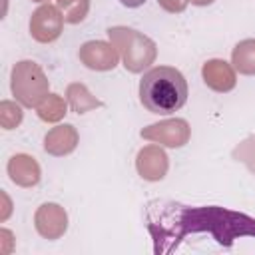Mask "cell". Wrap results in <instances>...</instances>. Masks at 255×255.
Returning <instances> with one entry per match:
<instances>
[{
	"instance_id": "cell-1",
	"label": "cell",
	"mask_w": 255,
	"mask_h": 255,
	"mask_svg": "<svg viewBox=\"0 0 255 255\" xmlns=\"http://www.w3.org/2000/svg\"><path fill=\"white\" fill-rule=\"evenodd\" d=\"M147 227L157 253H167L191 233H209L221 245L231 247L237 237H255V219L223 207H187L179 203L149 205Z\"/></svg>"
},
{
	"instance_id": "cell-2",
	"label": "cell",
	"mask_w": 255,
	"mask_h": 255,
	"mask_svg": "<svg viewBox=\"0 0 255 255\" xmlns=\"http://www.w3.org/2000/svg\"><path fill=\"white\" fill-rule=\"evenodd\" d=\"M139 102L151 114L167 116L177 112L187 102V82L183 74L171 66L147 70L139 82Z\"/></svg>"
},
{
	"instance_id": "cell-3",
	"label": "cell",
	"mask_w": 255,
	"mask_h": 255,
	"mask_svg": "<svg viewBox=\"0 0 255 255\" xmlns=\"http://www.w3.org/2000/svg\"><path fill=\"white\" fill-rule=\"evenodd\" d=\"M108 38L112 46L118 50L122 64L128 72L139 74L149 68L157 58V46L145 34L128 28V26H112L108 28Z\"/></svg>"
},
{
	"instance_id": "cell-4",
	"label": "cell",
	"mask_w": 255,
	"mask_h": 255,
	"mask_svg": "<svg viewBox=\"0 0 255 255\" xmlns=\"http://www.w3.org/2000/svg\"><path fill=\"white\" fill-rule=\"evenodd\" d=\"M10 90L24 108H36L50 92V82L40 64L32 60L16 62L10 72Z\"/></svg>"
},
{
	"instance_id": "cell-5",
	"label": "cell",
	"mask_w": 255,
	"mask_h": 255,
	"mask_svg": "<svg viewBox=\"0 0 255 255\" xmlns=\"http://www.w3.org/2000/svg\"><path fill=\"white\" fill-rule=\"evenodd\" d=\"M139 135L147 141H153L165 147H183L191 137V128L181 118H169L143 128Z\"/></svg>"
},
{
	"instance_id": "cell-6",
	"label": "cell",
	"mask_w": 255,
	"mask_h": 255,
	"mask_svg": "<svg viewBox=\"0 0 255 255\" xmlns=\"http://www.w3.org/2000/svg\"><path fill=\"white\" fill-rule=\"evenodd\" d=\"M64 30V16L58 6L46 2L30 16V36L40 44H50L60 38Z\"/></svg>"
},
{
	"instance_id": "cell-7",
	"label": "cell",
	"mask_w": 255,
	"mask_h": 255,
	"mask_svg": "<svg viewBox=\"0 0 255 255\" xmlns=\"http://www.w3.org/2000/svg\"><path fill=\"white\" fill-rule=\"evenodd\" d=\"M78 58L80 62L90 68V70H96V72H108V70H114L120 62V54L118 50L112 46V42H104V40H90V42H84L80 46V52H78Z\"/></svg>"
},
{
	"instance_id": "cell-8",
	"label": "cell",
	"mask_w": 255,
	"mask_h": 255,
	"mask_svg": "<svg viewBox=\"0 0 255 255\" xmlns=\"http://www.w3.org/2000/svg\"><path fill=\"white\" fill-rule=\"evenodd\" d=\"M34 227L44 239H60L68 229V213L58 203H42L34 213Z\"/></svg>"
},
{
	"instance_id": "cell-9",
	"label": "cell",
	"mask_w": 255,
	"mask_h": 255,
	"mask_svg": "<svg viewBox=\"0 0 255 255\" xmlns=\"http://www.w3.org/2000/svg\"><path fill=\"white\" fill-rule=\"evenodd\" d=\"M135 169H137L139 177H143L145 181H159L165 177V173L169 169V157L161 145H155V143L143 145L137 151Z\"/></svg>"
},
{
	"instance_id": "cell-10",
	"label": "cell",
	"mask_w": 255,
	"mask_h": 255,
	"mask_svg": "<svg viewBox=\"0 0 255 255\" xmlns=\"http://www.w3.org/2000/svg\"><path fill=\"white\" fill-rule=\"evenodd\" d=\"M201 78L205 82V86L213 92H219V94H225V92H231L237 84V74H235V68L225 62V60H219V58H213V60H207L201 68Z\"/></svg>"
},
{
	"instance_id": "cell-11",
	"label": "cell",
	"mask_w": 255,
	"mask_h": 255,
	"mask_svg": "<svg viewBox=\"0 0 255 255\" xmlns=\"http://www.w3.org/2000/svg\"><path fill=\"white\" fill-rule=\"evenodd\" d=\"M6 171L12 179V183H16L18 187H34V185H38V181L42 177L40 163L36 161V157L28 155V153L12 155L8 159Z\"/></svg>"
},
{
	"instance_id": "cell-12",
	"label": "cell",
	"mask_w": 255,
	"mask_h": 255,
	"mask_svg": "<svg viewBox=\"0 0 255 255\" xmlns=\"http://www.w3.org/2000/svg\"><path fill=\"white\" fill-rule=\"evenodd\" d=\"M80 135L72 124H60L44 135V149L54 157H64L78 147Z\"/></svg>"
},
{
	"instance_id": "cell-13",
	"label": "cell",
	"mask_w": 255,
	"mask_h": 255,
	"mask_svg": "<svg viewBox=\"0 0 255 255\" xmlns=\"http://www.w3.org/2000/svg\"><path fill=\"white\" fill-rule=\"evenodd\" d=\"M66 100H68V106L72 108V112H76V114H86L90 110L104 106V102L98 100L96 96H92L90 90L82 82H72L66 88Z\"/></svg>"
},
{
	"instance_id": "cell-14",
	"label": "cell",
	"mask_w": 255,
	"mask_h": 255,
	"mask_svg": "<svg viewBox=\"0 0 255 255\" xmlns=\"http://www.w3.org/2000/svg\"><path fill=\"white\" fill-rule=\"evenodd\" d=\"M231 66L243 76H255V38L241 40L231 52Z\"/></svg>"
},
{
	"instance_id": "cell-15",
	"label": "cell",
	"mask_w": 255,
	"mask_h": 255,
	"mask_svg": "<svg viewBox=\"0 0 255 255\" xmlns=\"http://www.w3.org/2000/svg\"><path fill=\"white\" fill-rule=\"evenodd\" d=\"M36 114L46 124H56L68 114V100H64L60 94H48L38 106Z\"/></svg>"
},
{
	"instance_id": "cell-16",
	"label": "cell",
	"mask_w": 255,
	"mask_h": 255,
	"mask_svg": "<svg viewBox=\"0 0 255 255\" xmlns=\"http://www.w3.org/2000/svg\"><path fill=\"white\" fill-rule=\"evenodd\" d=\"M56 6L60 8L64 22L68 24L84 22L90 12V0H56Z\"/></svg>"
},
{
	"instance_id": "cell-17",
	"label": "cell",
	"mask_w": 255,
	"mask_h": 255,
	"mask_svg": "<svg viewBox=\"0 0 255 255\" xmlns=\"http://www.w3.org/2000/svg\"><path fill=\"white\" fill-rule=\"evenodd\" d=\"M22 104L20 102H12V100H4L0 102V126L4 129H14L22 124L24 112H22Z\"/></svg>"
},
{
	"instance_id": "cell-18",
	"label": "cell",
	"mask_w": 255,
	"mask_h": 255,
	"mask_svg": "<svg viewBox=\"0 0 255 255\" xmlns=\"http://www.w3.org/2000/svg\"><path fill=\"white\" fill-rule=\"evenodd\" d=\"M233 159L241 161L247 165V169L251 173H255V135L245 137L241 143L235 145L233 149Z\"/></svg>"
},
{
	"instance_id": "cell-19",
	"label": "cell",
	"mask_w": 255,
	"mask_h": 255,
	"mask_svg": "<svg viewBox=\"0 0 255 255\" xmlns=\"http://www.w3.org/2000/svg\"><path fill=\"white\" fill-rule=\"evenodd\" d=\"M157 4L169 14H179V12H183L187 8L189 0H157Z\"/></svg>"
},
{
	"instance_id": "cell-20",
	"label": "cell",
	"mask_w": 255,
	"mask_h": 255,
	"mask_svg": "<svg viewBox=\"0 0 255 255\" xmlns=\"http://www.w3.org/2000/svg\"><path fill=\"white\" fill-rule=\"evenodd\" d=\"M14 247V235L8 229H0V253L8 255Z\"/></svg>"
},
{
	"instance_id": "cell-21",
	"label": "cell",
	"mask_w": 255,
	"mask_h": 255,
	"mask_svg": "<svg viewBox=\"0 0 255 255\" xmlns=\"http://www.w3.org/2000/svg\"><path fill=\"white\" fill-rule=\"evenodd\" d=\"M0 199H2V213H0V221H6L10 211H12V203H10V197L6 195V191L0 193Z\"/></svg>"
},
{
	"instance_id": "cell-22",
	"label": "cell",
	"mask_w": 255,
	"mask_h": 255,
	"mask_svg": "<svg viewBox=\"0 0 255 255\" xmlns=\"http://www.w3.org/2000/svg\"><path fill=\"white\" fill-rule=\"evenodd\" d=\"M124 6H128V8H137V6H141L145 0H120Z\"/></svg>"
},
{
	"instance_id": "cell-23",
	"label": "cell",
	"mask_w": 255,
	"mask_h": 255,
	"mask_svg": "<svg viewBox=\"0 0 255 255\" xmlns=\"http://www.w3.org/2000/svg\"><path fill=\"white\" fill-rule=\"evenodd\" d=\"M191 4H195V6H209V4H213L215 0H189Z\"/></svg>"
},
{
	"instance_id": "cell-24",
	"label": "cell",
	"mask_w": 255,
	"mask_h": 255,
	"mask_svg": "<svg viewBox=\"0 0 255 255\" xmlns=\"http://www.w3.org/2000/svg\"><path fill=\"white\" fill-rule=\"evenodd\" d=\"M32 2H40V4H46L48 0H32Z\"/></svg>"
}]
</instances>
